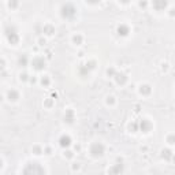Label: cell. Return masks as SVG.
Returning a JSON list of instances; mask_svg holds the SVG:
<instances>
[{"mask_svg": "<svg viewBox=\"0 0 175 175\" xmlns=\"http://www.w3.org/2000/svg\"><path fill=\"white\" fill-rule=\"evenodd\" d=\"M23 175H45V171L39 163H30L25 167Z\"/></svg>", "mask_w": 175, "mask_h": 175, "instance_id": "1", "label": "cell"}, {"mask_svg": "<svg viewBox=\"0 0 175 175\" xmlns=\"http://www.w3.org/2000/svg\"><path fill=\"white\" fill-rule=\"evenodd\" d=\"M6 36H7L8 43H11V44H17L18 41H19V36H18L17 30L12 26H8L7 29H6Z\"/></svg>", "mask_w": 175, "mask_h": 175, "instance_id": "2", "label": "cell"}, {"mask_svg": "<svg viewBox=\"0 0 175 175\" xmlns=\"http://www.w3.org/2000/svg\"><path fill=\"white\" fill-rule=\"evenodd\" d=\"M62 15L65 18H73L75 15V8L73 4H66L62 7Z\"/></svg>", "mask_w": 175, "mask_h": 175, "instance_id": "3", "label": "cell"}, {"mask_svg": "<svg viewBox=\"0 0 175 175\" xmlns=\"http://www.w3.org/2000/svg\"><path fill=\"white\" fill-rule=\"evenodd\" d=\"M90 153L93 156H101L104 153V145L100 144V142H94L90 146Z\"/></svg>", "mask_w": 175, "mask_h": 175, "instance_id": "4", "label": "cell"}, {"mask_svg": "<svg viewBox=\"0 0 175 175\" xmlns=\"http://www.w3.org/2000/svg\"><path fill=\"white\" fill-rule=\"evenodd\" d=\"M33 67L36 70H41L45 67V62H44L43 58H34L33 59Z\"/></svg>", "mask_w": 175, "mask_h": 175, "instance_id": "5", "label": "cell"}, {"mask_svg": "<svg viewBox=\"0 0 175 175\" xmlns=\"http://www.w3.org/2000/svg\"><path fill=\"white\" fill-rule=\"evenodd\" d=\"M122 170H123V164L122 163H118V164H115L112 168H111L108 173H110L111 175H118L119 173H122Z\"/></svg>", "mask_w": 175, "mask_h": 175, "instance_id": "6", "label": "cell"}, {"mask_svg": "<svg viewBox=\"0 0 175 175\" xmlns=\"http://www.w3.org/2000/svg\"><path fill=\"white\" fill-rule=\"evenodd\" d=\"M59 142H60V145L62 146H69L70 144H71V138H70L69 135H62L60 137V140H59Z\"/></svg>", "mask_w": 175, "mask_h": 175, "instance_id": "7", "label": "cell"}, {"mask_svg": "<svg viewBox=\"0 0 175 175\" xmlns=\"http://www.w3.org/2000/svg\"><path fill=\"white\" fill-rule=\"evenodd\" d=\"M140 129H141L142 131H148V130L151 129V123H149L146 119H142L141 122H140Z\"/></svg>", "mask_w": 175, "mask_h": 175, "instance_id": "8", "label": "cell"}, {"mask_svg": "<svg viewBox=\"0 0 175 175\" xmlns=\"http://www.w3.org/2000/svg\"><path fill=\"white\" fill-rule=\"evenodd\" d=\"M127 33H129V27H127L126 25H119V26H118V34H119V36H126Z\"/></svg>", "mask_w": 175, "mask_h": 175, "instance_id": "9", "label": "cell"}, {"mask_svg": "<svg viewBox=\"0 0 175 175\" xmlns=\"http://www.w3.org/2000/svg\"><path fill=\"white\" fill-rule=\"evenodd\" d=\"M115 78H116V82H118V84H125L126 79H127L125 74H115Z\"/></svg>", "mask_w": 175, "mask_h": 175, "instance_id": "10", "label": "cell"}, {"mask_svg": "<svg viewBox=\"0 0 175 175\" xmlns=\"http://www.w3.org/2000/svg\"><path fill=\"white\" fill-rule=\"evenodd\" d=\"M163 157L167 159V160H170V159L173 157V152H171L170 149H164L163 151Z\"/></svg>", "mask_w": 175, "mask_h": 175, "instance_id": "11", "label": "cell"}, {"mask_svg": "<svg viewBox=\"0 0 175 175\" xmlns=\"http://www.w3.org/2000/svg\"><path fill=\"white\" fill-rule=\"evenodd\" d=\"M140 92H141V93H144V94L151 93V86H149V85H144V86H141Z\"/></svg>", "mask_w": 175, "mask_h": 175, "instance_id": "12", "label": "cell"}, {"mask_svg": "<svg viewBox=\"0 0 175 175\" xmlns=\"http://www.w3.org/2000/svg\"><path fill=\"white\" fill-rule=\"evenodd\" d=\"M8 98H10V100H17L18 93L15 90H10V92H8Z\"/></svg>", "mask_w": 175, "mask_h": 175, "instance_id": "13", "label": "cell"}, {"mask_svg": "<svg viewBox=\"0 0 175 175\" xmlns=\"http://www.w3.org/2000/svg\"><path fill=\"white\" fill-rule=\"evenodd\" d=\"M26 63H27V58H26V56H22V58L19 59V65L21 66H26Z\"/></svg>", "mask_w": 175, "mask_h": 175, "instance_id": "14", "label": "cell"}, {"mask_svg": "<svg viewBox=\"0 0 175 175\" xmlns=\"http://www.w3.org/2000/svg\"><path fill=\"white\" fill-rule=\"evenodd\" d=\"M65 119L67 120V122H73V111H69L67 116H65Z\"/></svg>", "mask_w": 175, "mask_h": 175, "instance_id": "15", "label": "cell"}, {"mask_svg": "<svg viewBox=\"0 0 175 175\" xmlns=\"http://www.w3.org/2000/svg\"><path fill=\"white\" fill-rule=\"evenodd\" d=\"M153 6H156V7H165V6H167V3H155Z\"/></svg>", "mask_w": 175, "mask_h": 175, "instance_id": "16", "label": "cell"}, {"mask_svg": "<svg viewBox=\"0 0 175 175\" xmlns=\"http://www.w3.org/2000/svg\"><path fill=\"white\" fill-rule=\"evenodd\" d=\"M73 40H74V43H81V36H74V39H73Z\"/></svg>", "mask_w": 175, "mask_h": 175, "instance_id": "17", "label": "cell"}, {"mask_svg": "<svg viewBox=\"0 0 175 175\" xmlns=\"http://www.w3.org/2000/svg\"><path fill=\"white\" fill-rule=\"evenodd\" d=\"M41 82H43V85H48L49 84V79L48 78H43V79H41Z\"/></svg>", "mask_w": 175, "mask_h": 175, "instance_id": "18", "label": "cell"}, {"mask_svg": "<svg viewBox=\"0 0 175 175\" xmlns=\"http://www.w3.org/2000/svg\"><path fill=\"white\" fill-rule=\"evenodd\" d=\"M3 69H4V62H3V60H0V71H2Z\"/></svg>", "mask_w": 175, "mask_h": 175, "instance_id": "19", "label": "cell"}, {"mask_svg": "<svg viewBox=\"0 0 175 175\" xmlns=\"http://www.w3.org/2000/svg\"><path fill=\"white\" fill-rule=\"evenodd\" d=\"M168 142H170V144H174V137H173V135L168 138Z\"/></svg>", "mask_w": 175, "mask_h": 175, "instance_id": "20", "label": "cell"}, {"mask_svg": "<svg viewBox=\"0 0 175 175\" xmlns=\"http://www.w3.org/2000/svg\"><path fill=\"white\" fill-rule=\"evenodd\" d=\"M2 164H3V161H2V160H0V168H2Z\"/></svg>", "mask_w": 175, "mask_h": 175, "instance_id": "21", "label": "cell"}]
</instances>
